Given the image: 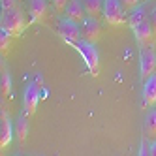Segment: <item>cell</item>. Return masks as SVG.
Wrapping results in <instances>:
<instances>
[{"label": "cell", "instance_id": "obj_7", "mask_svg": "<svg viewBox=\"0 0 156 156\" xmlns=\"http://www.w3.org/2000/svg\"><path fill=\"white\" fill-rule=\"evenodd\" d=\"M28 15H30V23L45 25L51 15L47 0H28Z\"/></svg>", "mask_w": 156, "mask_h": 156}, {"label": "cell", "instance_id": "obj_13", "mask_svg": "<svg viewBox=\"0 0 156 156\" xmlns=\"http://www.w3.org/2000/svg\"><path fill=\"white\" fill-rule=\"evenodd\" d=\"M143 104L147 109L156 105V73L143 81Z\"/></svg>", "mask_w": 156, "mask_h": 156}, {"label": "cell", "instance_id": "obj_1", "mask_svg": "<svg viewBox=\"0 0 156 156\" xmlns=\"http://www.w3.org/2000/svg\"><path fill=\"white\" fill-rule=\"evenodd\" d=\"M128 25L133 32V38H136L137 45L139 47H154V32H152V27H151V19H149V13L145 6H139L136 8L133 12L130 13L128 17Z\"/></svg>", "mask_w": 156, "mask_h": 156}, {"label": "cell", "instance_id": "obj_17", "mask_svg": "<svg viewBox=\"0 0 156 156\" xmlns=\"http://www.w3.org/2000/svg\"><path fill=\"white\" fill-rule=\"evenodd\" d=\"M12 34L9 32H6L4 28L0 30V51H2V55H8L9 47H12Z\"/></svg>", "mask_w": 156, "mask_h": 156}, {"label": "cell", "instance_id": "obj_23", "mask_svg": "<svg viewBox=\"0 0 156 156\" xmlns=\"http://www.w3.org/2000/svg\"><path fill=\"white\" fill-rule=\"evenodd\" d=\"M151 156H156V141L151 143Z\"/></svg>", "mask_w": 156, "mask_h": 156}, {"label": "cell", "instance_id": "obj_21", "mask_svg": "<svg viewBox=\"0 0 156 156\" xmlns=\"http://www.w3.org/2000/svg\"><path fill=\"white\" fill-rule=\"evenodd\" d=\"M149 19H151V27H152V32H154V40H156V6L151 9V13H149Z\"/></svg>", "mask_w": 156, "mask_h": 156}, {"label": "cell", "instance_id": "obj_3", "mask_svg": "<svg viewBox=\"0 0 156 156\" xmlns=\"http://www.w3.org/2000/svg\"><path fill=\"white\" fill-rule=\"evenodd\" d=\"M72 47L83 57L88 72L96 77L100 73V53L96 49V43H90V41H87V40H79L77 43H73Z\"/></svg>", "mask_w": 156, "mask_h": 156}, {"label": "cell", "instance_id": "obj_8", "mask_svg": "<svg viewBox=\"0 0 156 156\" xmlns=\"http://www.w3.org/2000/svg\"><path fill=\"white\" fill-rule=\"evenodd\" d=\"M40 90H41V88L38 87V83L32 81V83L27 85L25 92H23V107H25V113H27L28 117H32V115L36 113V109H38Z\"/></svg>", "mask_w": 156, "mask_h": 156}, {"label": "cell", "instance_id": "obj_16", "mask_svg": "<svg viewBox=\"0 0 156 156\" xmlns=\"http://www.w3.org/2000/svg\"><path fill=\"white\" fill-rule=\"evenodd\" d=\"M0 90H2V96H8L12 92V77H9V72L6 66H2V77H0Z\"/></svg>", "mask_w": 156, "mask_h": 156}, {"label": "cell", "instance_id": "obj_19", "mask_svg": "<svg viewBox=\"0 0 156 156\" xmlns=\"http://www.w3.org/2000/svg\"><path fill=\"white\" fill-rule=\"evenodd\" d=\"M119 2L122 4V8H124L126 13H132L136 8H139V0H119Z\"/></svg>", "mask_w": 156, "mask_h": 156}, {"label": "cell", "instance_id": "obj_14", "mask_svg": "<svg viewBox=\"0 0 156 156\" xmlns=\"http://www.w3.org/2000/svg\"><path fill=\"white\" fill-rule=\"evenodd\" d=\"M27 136H28V115L21 113L15 120V137H17L19 145H23L27 141Z\"/></svg>", "mask_w": 156, "mask_h": 156}, {"label": "cell", "instance_id": "obj_12", "mask_svg": "<svg viewBox=\"0 0 156 156\" xmlns=\"http://www.w3.org/2000/svg\"><path fill=\"white\" fill-rule=\"evenodd\" d=\"M143 137H147L151 143L156 141V107H149L143 119Z\"/></svg>", "mask_w": 156, "mask_h": 156}, {"label": "cell", "instance_id": "obj_5", "mask_svg": "<svg viewBox=\"0 0 156 156\" xmlns=\"http://www.w3.org/2000/svg\"><path fill=\"white\" fill-rule=\"evenodd\" d=\"M57 32H58V36H60L66 43H70V45H73V43H77L79 40H83L79 23H75V21H70V19H66V17H62V19L58 21Z\"/></svg>", "mask_w": 156, "mask_h": 156}, {"label": "cell", "instance_id": "obj_9", "mask_svg": "<svg viewBox=\"0 0 156 156\" xmlns=\"http://www.w3.org/2000/svg\"><path fill=\"white\" fill-rule=\"evenodd\" d=\"M81 34H83V40L96 43L100 40V36H102V25H100V21L94 17H87L81 23Z\"/></svg>", "mask_w": 156, "mask_h": 156}, {"label": "cell", "instance_id": "obj_11", "mask_svg": "<svg viewBox=\"0 0 156 156\" xmlns=\"http://www.w3.org/2000/svg\"><path fill=\"white\" fill-rule=\"evenodd\" d=\"M64 17L81 25L83 21L87 19V12H85L81 0H70V4L66 6V9H64Z\"/></svg>", "mask_w": 156, "mask_h": 156}, {"label": "cell", "instance_id": "obj_4", "mask_svg": "<svg viewBox=\"0 0 156 156\" xmlns=\"http://www.w3.org/2000/svg\"><path fill=\"white\" fill-rule=\"evenodd\" d=\"M104 21L117 28L126 25V12L119 0H104Z\"/></svg>", "mask_w": 156, "mask_h": 156}, {"label": "cell", "instance_id": "obj_2", "mask_svg": "<svg viewBox=\"0 0 156 156\" xmlns=\"http://www.w3.org/2000/svg\"><path fill=\"white\" fill-rule=\"evenodd\" d=\"M0 25L6 32H9L13 38L21 36L23 32L27 30V19H25V13L19 6L13 8V9H2V15H0Z\"/></svg>", "mask_w": 156, "mask_h": 156}, {"label": "cell", "instance_id": "obj_15", "mask_svg": "<svg viewBox=\"0 0 156 156\" xmlns=\"http://www.w3.org/2000/svg\"><path fill=\"white\" fill-rule=\"evenodd\" d=\"M81 2L87 12V17H94V19L104 17V0H81Z\"/></svg>", "mask_w": 156, "mask_h": 156}, {"label": "cell", "instance_id": "obj_6", "mask_svg": "<svg viewBox=\"0 0 156 156\" xmlns=\"http://www.w3.org/2000/svg\"><path fill=\"white\" fill-rule=\"evenodd\" d=\"M156 73V47H141L139 53V77L145 81Z\"/></svg>", "mask_w": 156, "mask_h": 156}, {"label": "cell", "instance_id": "obj_18", "mask_svg": "<svg viewBox=\"0 0 156 156\" xmlns=\"http://www.w3.org/2000/svg\"><path fill=\"white\" fill-rule=\"evenodd\" d=\"M137 156H151V143H149L147 137H141V139H139Z\"/></svg>", "mask_w": 156, "mask_h": 156}, {"label": "cell", "instance_id": "obj_22", "mask_svg": "<svg viewBox=\"0 0 156 156\" xmlns=\"http://www.w3.org/2000/svg\"><path fill=\"white\" fill-rule=\"evenodd\" d=\"M0 6L2 9H13L17 8V0H0Z\"/></svg>", "mask_w": 156, "mask_h": 156}, {"label": "cell", "instance_id": "obj_10", "mask_svg": "<svg viewBox=\"0 0 156 156\" xmlns=\"http://www.w3.org/2000/svg\"><path fill=\"white\" fill-rule=\"evenodd\" d=\"M15 136V128L9 120L8 111L2 109V115H0V149H6L9 143H12V137Z\"/></svg>", "mask_w": 156, "mask_h": 156}, {"label": "cell", "instance_id": "obj_20", "mask_svg": "<svg viewBox=\"0 0 156 156\" xmlns=\"http://www.w3.org/2000/svg\"><path fill=\"white\" fill-rule=\"evenodd\" d=\"M51 2H53L55 12H57V13H64V9H66V6L70 4V0H51Z\"/></svg>", "mask_w": 156, "mask_h": 156}]
</instances>
